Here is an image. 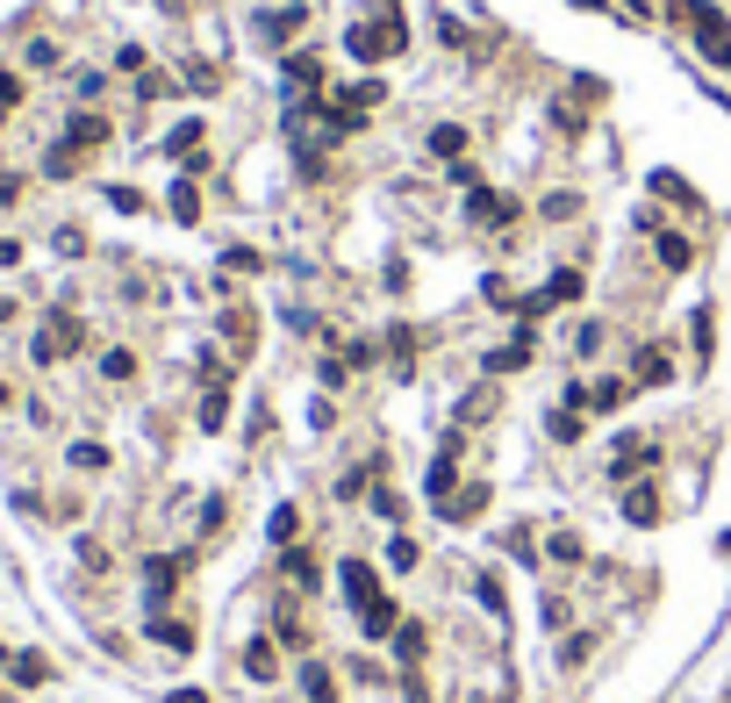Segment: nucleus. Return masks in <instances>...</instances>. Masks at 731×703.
Returning <instances> with one entry per match:
<instances>
[{
	"label": "nucleus",
	"instance_id": "obj_1",
	"mask_svg": "<svg viewBox=\"0 0 731 703\" xmlns=\"http://www.w3.org/2000/svg\"><path fill=\"white\" fill-rule=\"evenodd\" d=\"M344 51H352V58H366V65L394 58V51H402V15H394V22H358V29L344 36Z\"/></svg>",
	"mask_w": 731,
	"mask_h": 703
},
{
	"label": "nucleus",
	"instance_id": "obj_2",
	"mask_svg": "<svg viewBox=\"0 0 731 703\" xmlns=\"http://www.w3.org/2000/svg\"><path fill=\"white\" fill-rule=\"evenodd\" d=\"M358 625H366V632H374V639H388V632H402V610H394L388 596H374V603H366V610H358Z\"/></svg>",
	"mask_w": 731,
	"mask_h": 703
},
{
	"label": "nucleus",
	"instance_id": "obj_3",
	"mask_svg": "<svg viewBox=\"0 0 731 703\" xmlns=\"http://www.w3.org/2000/svg\"><path fill=\"white\" fill-rule=\"evenodd\" d=\"M338 582H344V596H352L358 610H366V603H374V567H358V560H344V567H338Z\"/></svg>",
	"mask_w": 731,
	"mask_h": 703
},
{
	"label": "nucleus",
	"instance_id": "obj_4",
	"mask_svg": "<svg viewBox=\"0 0 731 703\" xmlns=\"http://www.w3.org/2000/svg\"><path fill=\"white\" fill-rule=\"evenodd\" d=\"M624 517H631V524H660V496H653L646 481H638V488L624 496Z\"/></svg>",
	"mask_w": 731,
	"mask_h": 703
},
{
	"label": "nucleus",
	"instance_id": "obj_5",
	"mask_svg": "<svg viewBox=\"0 0 731 703\" xmlns=\"http://www.w3.org/2000/svg\"><path fill=\"white\" fill-rule=\"evenodd\" d=\"M495 402H502L495 388H474V395L460 402V424H488V416H495Z\"/></svg>",
	"mask_w": 731,
	"mask_h": 703
},
{
	"label": "nucleus",
	"instance_id": "obj_6",
	"mask_svg": "<svg viewBox=\"0 0 731 703\" xmlns=\"http://www.w3.org/2000/svg\"><path fill=\"white\" fill-rule=\"evenodd\" d=\"M689 22H696V36H703V44H724V15H717V8H703V0H696V8H689Z\"/></svg>",
	"mask_w": 731,
	"mask_h": 703
},
{
	"label": "nucleus",
	"instance_id": "obj_7",
	"mask_svg": "<svg viewBox=\"0 0 731 703\" xmlns=\"http://www.w3.org/2000/svg\"><path fill=\"white\" fill-rule=\"evenodd\" d=\"M430 151H438L444 166H452V158L466 151V130H452V122H438V130H430Z\"/></svg>",
	"mask_w": 731,
	"mask_h": 703
},
{
	"label": "nucleus",
	"instance_id": "obj_8",
	"mask_svg": "<svg viewBox=\"0 0 731 703\" xmlns=\"http://www.w3.org/2000/svg\"><path fill=\"white\" fill-rule=\"evenodd\" d=\"M466 216H474V223H502V202H495L488 187H474L466 194Z\"/></svg>",
	"mask_w": 731,
	"mask_h": 703
},
{
	"label": "nucleus",
	"instance_id": "obj_9",
	"mask_svg": "<svg viewBox=\"0 0 731 703\" xmlns=\"http://www.w3.org/2000/svg\"><path fill=\"white\" fill-rule=\"evenodd\" d=\"M302 689H308V703H338V689H330L324 668H302Z\"/></svg>",
	"mask_w": 731,
	"mask_h": 703
},
{
	"label": "nucleus",
	"instance_id": "obj_10",
	"mask_svg": "<svg viewBox=\"0 0 731 703\" xmlns=\"http://www.w3.org/2000/svg\"><path fill=\"white\" fill-rule=\"evenodd\" d=\"M172 216H180V223H194V216H202V202H194V187H187V180L172 187Z\"/></svg>",
	"mask_w": 731,
	"mask_h": 703
},
{
	"label": "nucleus",
	"instance_id": "obj_11",
	"mask_svg": "<svg viewBox=\"0 0 731 703\" xmlns=\"http://www.w3.org/2000/svg\"><path fill=\"white\" fill-rule=\"evenodd\" d=\"M430 496H438V510H444V496H452V452L430 466Z\"/></svg>",
	"mask_w": 731,
	"mask_h": 703
},
{
	"label": "nucleus",
	"instance_id": "obj_12",
	"mask_svg": "<svg viewBox=\"0 0 731 703\" xmlns=\"http://www.w3.org/2000/svg\"><path fill=\"white\" fill-rule=\"evenodd\" d=\"M244 668H252V675H258V682H272V646H266V639H258V646H252V653H244Z\"/></svg>",
	"mask_w": 731,
	"mask_h": 703
},
{
	"label": "nucleus",
	"instance_id": "obj_13",
	"mask_svg": "<svg viewBox=\"0 0 731 703\" xmlns=\"http://www.w3.org/2000/svg\"><path fill=\"white\" fill-rule=\"evenodd\" d=\"M101 374H108V380H130V374H136V360H130V352H108Z\"/></svg>",
	"mask_w": 731,
	"mask_h": 703
},
{
	"label": "nucleus",
	"instance_id": "obj_14",
	"mask_svg": "<svg viewBox=\"0 0 731 703\" xmlns=\"http://www.w3.org/2000/svg\"><path fill=\"white\" fill-rule=\"evenodd\" d=\"M222 416H230V402H222V395H208V402H202V431H222Z\"/></svg>",
	"mask_w": 731,
	"mask_h": 703
},
{
	"label": "nucleus",
	"instance_id": "obj_15",
	"mask_svg": "<svg viewBox=\"0 0 731 703\" xmlns=\"http://www.w3.org/2000/svg\"><path fill=\"white\" fill-rule=\"evenodd\" d=\"M266 532H272V538H294V510H288V502H280V510L266 517Z\"/></svg>",
	"mask_w": 731,
	"mask_h": 703
},
{
	"label": "nucleus",
	"instance_id": "obj_16",
	"mask_svg": "<svg viewBox=\"0 0 731 703\" xmlns=\"http://www.w3.org/2000/svg\"><path fill=\"white\" fill-rule=\"evenodd\" d=\"M660 258L667 266H689V238H660Z\"/></svg>",
	"mask_w": 731,
	"mask_h": 703
},
{
	"label": "nucleus",
	"instance_id": "obj_17",
	"mask_svg": "<svg viewBox=\"0 0 731 703\" xmlns=\"http://www.w3.org/2000/svg\"><path fill=\"white\" fill-rule=\"evenodd\" d=\"M638 380H667V360H660V352H638Z\"/></svg>",
	"mask_w": 731,
	"mask_h": 703
},
{
	"label": "nucleus",
	"instance_id": "obj_18",
	"mask_svg": "<svg viewBox=\"0 0 731 703\" xmlns=\"http://www.w3.org/2000/svg\"><path fill=\"white\" fill-rule=\"evenodd\" d=\"M0 703H22V696H15V689H8V682H0Z\"/></svg>",
	"mask_w": 731,
	"mask_h": 703
}]
</instances>
